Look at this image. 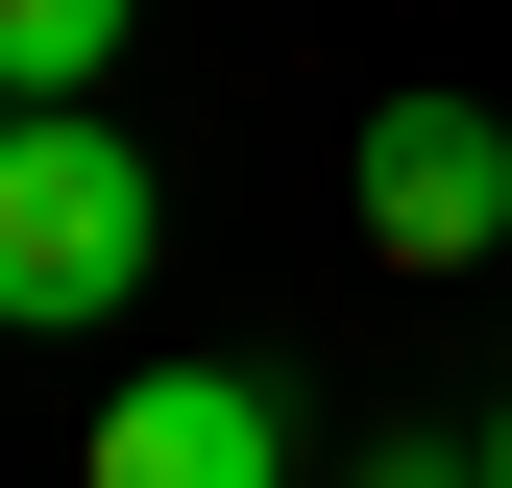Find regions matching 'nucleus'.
<instances>
[{
	"mask_svg": "<svg viewBox=\"0 0 512 488\" xmlns=\"http://www.w3.org/2000/svg\"><path fill=\"white\" fill-rule=\"evenodd\" d=\"M147 269H171L147 147H122L98 98H0V342H98V318H147Z\"/></svg>",
	"mask_w": 512,
	"mask_h": 488,
	"instance_id": "f257e3e1",
	"label": "nucleus"
},
{
	"mask_svg": "<svg viewBox=\"0 0 512 488\" xmlns=\"http://www.w3.org/2000/svg\"><path fill=\"white\" fill-rule=\"evenodd\" d=\"M512 244V122L488 98H366V269H488Z\"/></svg>",
	"mask_w": 512,
	"mask_h": 488,
	"instance_id": "f03ea898",
	"label": "nucleus"
},
{
	"mask_svg": "<svg viewBox=\"0 0 512 488\" xmlns=\"http://www.w3.org/2000/svg\"><path fill=\"white\" fill-rule=\"evenodd\" d=\"M74 488H293V391L269 366H122Z\"/></svg>",
	"mask_w": 512,
	"mask_h": 488,
	"instance_id": "7ed1b4c3",
	"label": "nucleus"
},
{
	"mask_svg": "<svg viewBox=\"0 0 512 488\" xmlns=\"http://www.w3.org/2000/svg\"><path fill=\"white\" fill-rule=\"evenodd\" d=\"M98 49H122V0H0V98H98Z\"/></svg>",
	"mask_w": 512,
	"mask_h": 488,
	"instance_id": "20e7f679",
	"label": "nucleus"
},
{
	"mask_svg": "<svg viewBox=\"0 0 512 488\" xmlns=\"http://www.w3.org/2000/svg\"><path fill=\"white\" fill-rule=\"evenodd\" d=\"M342 488H488V440H366Z\"/></svg>",
	"mask_w": 512,
	"mask_h": 488,
	"instance_id": "39448f33",
	"label": "nucleus"
},
{
	"mask_svg": "<svg viewBox=\"0 0 512 488\" xmlns=\"http://www.w3.org/2000/svg\"><path fill=\"white\" fill-rule=\"evenodd\" d=\"M488 488H512V415H488Z\"/></svg>",
	"mask_w": 512,
	"mask_h": 488,
	"instance_id": "423d86ee",
	"label": "nucleus"
}]
</instances>
